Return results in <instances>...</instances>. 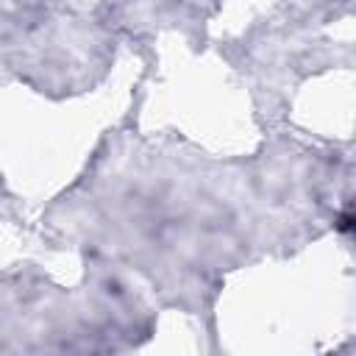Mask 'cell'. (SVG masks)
Returning <instances> with one entry per match:
<instances>
[{
  "label": "cell",
  "instance_id": "obj_1",
  "mask_svg": "<svg viewBox=\"0 0 356 356\" xmlns=\"http://www.w3.org/2000/svg\"><path fill=\"white\" fill-rule=\"evenodd\" d=\"M337 228H339L342 234H348V231H353V214H350V211H345V214L339 217V222H337Z\"/></svg>",
  "mask_w": 356,
  "mask_h": 356
}]
</instances>
